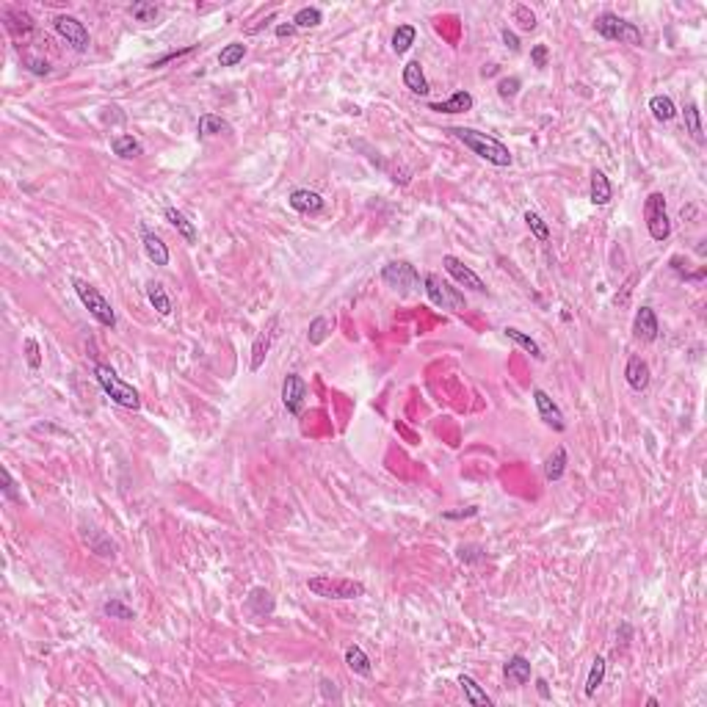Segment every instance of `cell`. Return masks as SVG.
I'll return each instance as SVG.
<instances>
[{
  "mask_svg": "<svg viewBox=\"0 0 707 707\" xmlns=\"http://www.w3.org/2000/svg\"><path fill=\"white\" fill-rule=\"evenodd\" d=\"M448 133H454L467 150H472L478 158H483L486 163L492 166H511V152L503 141H497L494 136H486V133H478V130H470V127H451Z\"/></svg>",
  "mask_w": 707,
  "mask_h": 707,
  "instance_id": "1",
  "label": "cell"
},
{
  "mask_svg": "<svg viewBox=\"0 0 707 707\" xmlns=\"http://www.w3.org/2000/svg\"><path fill=\"white\" fill-rule=\"evenodd\" d=\"M307 589L315 597H323V600H357V597H365V583L348 580V578H332V575L310 578Z\"/></svg>",
  "mask_w": 707,
  "mask_h": 707,
  "instance_id": "2",
  "label": "cell"
},
{
  "mask_svg": "<svg viewBox=\"0 0 707 707\" xmlns=\"http://www.w3.org/2000/svg\"><path fill=\"white\" fill-rule=\"evenodd\" d=\"M94 376H97V384L102 387V393H105L114 404H119V406H125V409H138V406H141L138 390L130 387V384H125V382L116 376L114 368H108V365H94Z\"/></svg>",
  "mask_w": 707,
  "mask_h": 707,
  "instance_id": "3",
  "label": "cell"
},
{
  "mask_svg": "<svg viewBox=\"0 0 707 707\" xmlns=\"http://www.w3.org/2000/svg\"><path fill=\"white\" fill-rule=\"evenodd\" d=\"M72 287H75V293H78V298L83 301V307L89 310V315L97 321V323H102V326H108V329H114L116 326V312H114V307H111V301L94 287V285H89L86 279H80V276H75L72 279Z\"/></svg>",
  "mask_w": 707,
  "mask_h": 707,
  "instance_id": "4",
  "label": "cell"
},
{
  "mask_svg": "<svg viewBox=\"0 0 707 707\" xmlns=\"http://www.w3.org/2000/svg\"><path fill=\"white\" fill-rule=\"evenodd\" d=\"M594 28L602 39H611V42H625V44H633V47H641L644 36H641V28H636L633 22L622 19L619 14L614 11H602L597 19H594Z\"/></svg>",
  "mask_w": 707,
  "mask_h": 707,
  "instance_id": "5",
  "label": "cell"
},
{
  "mask_svg": "<svg viewBox=\"0 0 707 707\" xmlns=\"http://www.w3.org/2000/svg\"><path fill=\"white\" fill-rule=\"evenodd\" d=\"M423 287L431 298V304L442 307V310H451V312H465L467 310V298L459 287H454L451 282L440 279L437 274H426L423 276Z\"/></svg>",
  "mask_w": 707,
  "mask_h": 707,
  "instance_id": "6",
  "label": "cell"
},
{
  "mask_svg": "<svg viewBox=\"0 0 707 707\" xmlns=\"http://www.w3.org/2000/svg\"><path fill=\"white\" fill-rule=\"evenodd\" d=\"M382 279L384 285H390L393 290H398L401 296H409V293H418L420 290V274L412 262L406 260H393L382 268Z\"/></svg>",
  "mask_w": 707,
  "mask_h": 707,
  "instance_id": "7",
  "label": "cell"
},
{
  "mask_svg": "<svg viewBox=\"0 0 707 707\" xmlns=\"http://www.w3.org/2000/svg\"><path fill=\"white\" fill-rule=\"evenodd\" d=\"M644 219H647V230L652 240H666L672 235V222L666 213V197L661 191H652L644 202Z\"/></svg>",
  "mask_w": 707,
  "mask_h": 707,
  "instance_id": "8",
  "label": "cell"
},
{
  "mask_svg": "<svg viewBox=\"0 0 707 707\" xmlns=\"http://www.w3.org/2000/svg\"><path fill=\"white\" fill-rule=\"evenodd\" d=\"M53 28H55V33H58L75 53H86V50H89L91 36H89L86 25H83L78 17H72V14H58V17L53 19Z\"/></svg>",
  "mask_w": 707,
  "mask_h": 707,
  "instance_id": "9",
  "label": "cell"
},
{
  "mask_svg": "<svg viewBox=\"0 0 707 707\" xmlns=\"http://www.w3.org/2000/svg\"><path fill=\"white\" fill-rule=\"evenodd\" d=\"M304 401H307V382L298 373H287L282 382V404L290 415H301L304 412Z\"/></svg>",
  "mask_w": 707,
  "mask_h": 707,
  "instance_id": "10",
  "label": "cell"
},
{
  "mask_svg": "<svg viewBox=\"0 0 707 707\" xmlns=\"http://www.w3.org/2000/svg\"><path fill=\"white\" fill-rule=\"evenodd\" d=\"M442 265H445V271L454 276V282H459L462 287H470L475 293H486V282L472 271L470 265H465L459 257L445 254V257H442Z\"/></svg>",
  "mask_w": 707,
  "mask_h": 707,
  "instance_id": "11",
  "label": "cell"
},
{
  "mask_svg": "<svg viewBox=\"0 0 707 707\" xmlns=\"http://www.w3.org/2000/svg\"><path fill=\"white\" fill-rule=\"evenodd\" d=\"M533 401H536V409H539V418L544 420V426H550V429H555V431H564V429H566L564 412L558 409V404H555L544 390H533Z\"/></svg>",
  "mask_w": 707,
  "mask_h": 707,
  "instance_id": "12",
  "label": "cell"
},
{
  "mask_svg": "<svg viewBox=\"0 0 707 707\" xmlns=\"http://www.w3.org/2000/svg\"><path fill=\"white\" fill-rule=\"evenodd\" d=\"M276 329H279V318L274 315V318L265 323V329L254 337V346H251V370H260V368H262V362H265L268 351H271V343H274V337H276Z\"/></svg>",
  "mask_w": 707,
  "mask_h": 707,
  "instance_id": "13",
  "label": "cell"
},
{
  "mask_svg": "<svg viewBox=\"0 0 707 707\" xmlns=\"http://www.w3.org/2000/svg\"><path fill=\"white\" fill-rule=\"evenodd\" d=\"M633 334L641 340V343H655L658 334H661V326H658V315L652 307H641L636 312V321H633Z\"/></svg>",
  "mask_w": 707,
  "mask_h": 707,
  "instance_id": "14",
  "label": "cell"
},
{
  "mask_svg": "<svg viewBox=\"0 0 707 707\" xmlns=\"http://www.w3.org/2000/svg\"><path fill=\"white\" fill-rule=\"evenodd\" d=\"M287 205L296 211V213H304V216H315V213H321L323 211V197L318 194V191H310V188H298V191H293L290 194V199H287Z\"/></svg>",
  "mask_w": 707,
  "mask_h": 707,
  "instance_id": "15",
  "label": "cell"
},
{
  "mask_svg": "<svg viewBox=\"0 0 707 707\" xmlns=\"http://www.w3.org/2000/svg\"><path fill=\"white\" fill-rule=\"evenodd\" d=\"M625 379H627L630 390L644 393V390L650 387V379H652L650 365H647L641 357H630V359H627V368H625Z\"/></svg>",
  "mask_w": 707,
  "mask_h": 707,
  "instance_id": "16",
  "label": "cell"
},
{
  "mask_svg": "<svg viewBox=\"0 0 707 707\" xmlns=\"http://www.w3.org/2000/svg\"><path fill=\"white\" fill-rule=\"evenodd\" d=\"M246 608H249L254 616L265 619V616H271V614H274L276 602H274V594H271L268 589L257 586V589H251V591H249V597H246Z\"/></svg>",
  "mask_w": 707,
  "mask_h": 707,
  "instance_id": "17",
  "label": "cell"
},
{
  "mask_svg": "<svg viewBox=\"0 0 707 707\" xmlns=\"http://www.w3.org/2000/svg\"><path fill=\"white\" fill-rule=\"evenodd\" d=\"M503 674L514 683V686H528L530 683V661L525 655H511L505 663H503Z\"/></svg>",
  "mask_w": 707,
  "mask_h": 707,
  "instance_id": "18",
  "label": "cell"
},
{
  "mask_svg": "<svg viewBox=\"0 0 707 707\" xmlns=\"http://www.w3.org/2000/svg\"><path fill=\"white\" fill-rule=\"evenodd\" d=\"M589 199L594 202V205H608L611 199H614V186H611V180L600 172V169H594L591 172V183H589Z\"/></svg>",
  "mask_w": 707,
  "mask_h": 707,
  "instance_id": "19",
  "label": "cell"
},
{
  "mask_svg": "<svg viewBox=\"0 0 707 707\" xmlns=\"http://www.w3.org/2000/svg\"><path fill=\"white\" fill-rule=\"evenodd\" d=\"M472 105H475V100H472L470 91H456L445 102H431L429 111H437V114H467Z\"/></svg>",
  "mask_w": 707,
  "mask_h": 707,
  "instance_id": "20",
  "label": "cell"
},
{
  "mask_svg": "<svg viewBox=\"0 0 707 707\" xmlns=\"http://www.w3.org/2000/svg\"><path fill=\"white\" fill-rule=\"evenodd\" d=\"M141 243H144L147 257H150L155 265H169V249H166V243L155 235V233H150L147 227H141Z\"/></svg>",
  "mask_w": 707,
  "mask_h": 707,
  "instance_id": "21",
  "label": "cell"
},
{
  "mask_svg": "<svg viewBox=\"0 0 707 707\" xmlns=\"http://www.w3.org/2000/svg\"><path fill=\"white\" fill-rule=\"evenodd\" d=\"M404 83H406V89L412 91V94H420V97H426L431 89H429V80H426V72H423V66H420V61H409L406 66H404Z\"/></svg>",
  "mask_w": 707,
  "mask_h": 707,
  "instance_id": "22",
  "label": "cell"
},
{
  "mask_svg": "<svg viewBox=\"0 0 707 707\" xmlns=\"http://www.w3.org/2000/svg\"><path fill=\"white\" fill-rule=\"evenodd\" d=\"M346 666H348L354 674H359V677H370V674H373L370 658H368V655H365V650H362V647H357V644H351V647L346 650Z\"/></svg>",
  "mask_w": 707,
  "mask_h": 707,
  "instance_id": "23",
  "label": "cell"
},
{
  "mask_svg": "<svg viewBox=\"0 0 707 707\" xmlns=\"http://www.w3.org/2000/svg\"><path fill=\"white\" fill-rule=\"evenodd\" d=\"M459 686H462V691H465V697H467V702H470L472 707H492L494 702H492V697L472 680L470 674H462L459 677Z\"/></svg>",
  "mask_w": 707,
  "mask_h": 707,
  "instance_id": "24",
  "label": "cell"
},
{
  "mask_svg": "<svg viewBox=\"0 0 707 707\" xmlns=\"http://www.w3.org/2000/svg\"><path fill=\"white\" fill-rule=\"evenodd\" d=\"M166 222L180 233V235L186 238L188 243H197V227H194V222H188V216L183 213V211H177V208H166Z\"/></svg>",
  "mask_w": 707,
  "mask_h": 707,
  "instance_id": "25",
  "label": "cell"
},
{
  "mask_svg": "<svg viewBox=\"0 0 707 707\" xmlns=\"http://www.w3.org/2000/svg\"><path fill=\"white\" fill-rule=\"evenodd\" d=\"M147 298H150V304L155 307V312L158 315H169L172 312V298H169V293H166V287L161 285V282H147Z\"/></svg>",
  "mask_w": 707,
  "mask_h": 707,
  "instance_id": "26",
  "label": "cell"
},
{
  "mask_svg": "<svg viewBox=\"0 0 707 707\" xmlns=\"http://www.w3.org/2000/svg\"><path fill=\"white\" fill-rule=\"evenodd\" d=\"M650 111H652V116H655L658 122H672V119L677 116V105H674V100L666 97V94H655V97L650 100Z\"/></svg>",
  "mask_w": 707,
  "mask_h": 707,
  "instance_id": "27",
  "label": "cell"
},
{
  "mask_svg": "<svg viewBox=\"0 0 707 707\" xmlns=\"http://www.w3.org/2000/svg\"><path fill=\"white\" fill-rule=\"evenodd\" d=\"M111 150H114V155H119V158H138L141 152H144V147H141V141L138 138H133V136H116L114 141H111Z\"/></svg>",
  "mask_w": 707,
  "mask_h": 707,
  "instance_id": "28",
  "label": "cell"
},
{
  "mask_svg": "<svg viewBox=\"0 0 707 707\" xmlns=\"http://www.w3.org/2000/svg\"><path fill=\"white\" fill-rule=\"evenodd\" d=\"M503 332H505V337H508V340H514L519 348H525L533 359H544V351H542V346H539L533 337H528L525 332H519V329H514V326H505Z\"/></svg>",
  "mask_w": 707,
  "mask_h": 707,
  "instance_id": "29",
  "label": "cell"
},
{
  "mask_svg": "<svg viewBox=\"0 0 707 707\" xmlns=\"http://www.w3.org/2000/svg\"><path fill=\"white\" fill-rule=\"evenodd\" d=\"M566 472V451L564 448H555L547 459H544V478L547 481H561Z\"/></svg>",
  "mask_w": 707,
  "mask_h": 707,
  "instance_id": "30",
  "label": "cell"
},
{
  "mask_svg": "<svg viewBox=\"0 0 707 707\" xmlns=\"http://www.w3.org/2000/svg\"><path fill=\"white\" fill-rule=\"evenodd\" d=\"M197 130H199V136H222V133H230V125H227V119H222V116H216V114H205V116H199V125H197Z\"/></svg>",
  "mask_w": 707,
  "mask_h": 707,
  "instance_id": "31",
  "label": "cell"
},
{
  "mask_svg": "<svg viewBox=\"0 0 707 707\" xmlns=\"http://www.w3.org/2000/svg\"><path fill=\"white\" fill-rule=\"evenodd\" d=\"M415 39H418L415 25H398L395 33H393V50H395L398 55H404V53L415 44Z\"/></svg>",
  "mask_w": 707,
  "mask_h": 707,
  "instance_id": "32",
  "label": "cell"
},
{
  "mask_svg": "<svg viewBox=\"0 0 707 707\" xmlns=\"http://www.w3.org/2000/svg\"><path fill=\"white\" fill-rule=\"evenodd\" d=\"M83 539H86V544H89L97 555H102V558H114V542H111L105 533H100V530H89V533H83Z\"/></svg>",
  "mask_w": 707,
  "mask_h": 707,
  "instance_id": "33",
  "label": "cell"
},
{
  "mask_svg": "<svg viewBox=\"0 0 707 707\" xmlns=\"http://www.w3.org/2000/svg\"><path fill=\"white\" fill-rule=\"evenodd\" d=\"M602 680H605V658L597 655L591 661V669H589V677H586V697H594L597 688L602 686Z\"/></svg>",
  "mask_w": 707,
  "mask_h": 707,
  "instance_id": "34",
  "label": "cell"
},
{
  "mask_svg": "<svg viewBox=\"0 0 707 707\" xmlns=\"http://www.w3.org/2000/svg\"><path fill=\"white\" fill-rule=\"evenodd\" d=\"M323 22V11L315 8V6H307V8H298L296 17H293V25L296 28H315Z\"/></svg>",
  "mask_w": 707,
  "mask_h": 707,
  "instance_id": "35",
  "label": "cell"
},
{
  "mask_svg": "<svg viewBox=\"0 0 707 707\" xmlns=\"http://www.w3.org/2000/svg\"><path fill=\"white\" fill-rule=\"evenodd\" d=\"M243 55H246V44H240V42H230V44H224V47H222V53H219V64H222V66H238V64L243 61Z\"/></svg>",
  "mask_w": 707,
  "mask_h": 707,
  "instance_id": "36",
  "label": "cell"
},
{
  "mask_svg": "<svg viewBox=\"0 0 707 707\" xmlns=\"http://www.w3.org/2000/svg\"><path fill=\"white\" fill-rule=\"evenodd\" d=\"M686 127H688V133L694 136V141H705V136H702V119H699V108H697V102H688L686 105Z\"/></svg>",
  "mask_w": 707,
  "mask_h": 707,
  "instance_id": "37",
  "label": "cell"
},
{
  "mask_svg": "<svg viewBox=\"0 0 707 707\" xmlns=\"http://www.w3.org/2000/svg\"><path fill=\"white\" fill-rule=\"evenodd\" d=\"M329 337V321L323 318V315H318L312 323H310V332H307V340H310V346H321L323 340Z\"/></svg>",
  "mask_w": 707,
  "mask_h": 707,
  "instance_id": "38",
  "label": "cell"
},
{
  "mask_svg": "<svg viewBox=\"0 0 707 707\" xmlns=\"http://www.w3.org/2000/svg\"><path fill=\"white\" fill-rule=\"evenodd\" d=\"M525 224H528V230L533 233L536 240H550V227L544 224V219H542L539 213L528 211V213H525Z\"/></svg>",
  "mask_w": 707,
  "mask_h": 707,
  "instance_id": "39",
  "label": "cell"
},
{
  "mask_svg": "<svg viewBox=\"0 0 707 707\" xmlns=\"http://www.w3.org/2000/svg\"><path fill=\"white\" fill-rule=\"evenodd\" d=\"M102 614H105V616H111V619H122V622L136 619V614H133L125 602H119V600H108V602L102 605Z\"/></svg>",
  "mask_w": 707,
  "mask_h": 707,
  "instance_id": "40",
  "label": "cell"
},
{
  "mask_svg": "<svg viewBox=\"0 0 707 707\" xmlns=\"http://www.w3.org/2000/svg\"><path fill=\"white\" fill-rule=\"evenodd\" d=\"M511 14H514V22H517L522 30H533V28H536V14H533L525 3H517Z\"/></svg>",
  "mask_w": 707,
  "mask_h": 707,
  "instance_id": "41",
  "label": "cell"
},
{
  "mask_svg": "<svg viewBox=\"0 0 707 707\" xmlns=\"http://www.w3.org/2000/svg\"><path fill=\"white\" fill-rule=\"evenodd\" d=\"M456 558L465 561V564H478V561H486V553L481 544H462L456 550Z\"/></svg>",
  "mask_w": 707,
  "mask_h": 707,
  "instance_id": "42",
  "label": "cell"
},
{
  "mask_svg": "<svg viewBox=\"0 0 707 707\" xmlns=\"http://www.w3.org/2000/svg\"><path fill=\"white\" fill-rule=\"evenodd\" d=\"M158 6L155 3H133L130 6V14H133V19H138V22H152L155 17H158Z\"/></svg>",
  "mask_w": 707,
  "mask_h": 707,
  "instance_id": "43",
  "label": "cell"
},
{
  "mask_svg": "<svg viewBox=\"0 0 707 707\" xmlns=\"http://www.w3.org/2000/svg\"><path fill=\"white\" fill-rule=\"evenodd\" d=\"M0 478H3V497H6V500H14V503H22V494L17 492V481L11 478L8 467H0Z\"/></svg>",
  "mask_w": 707,
  "mask_h": 707,
  "instance_id": "44",
  "label": "cell"
},
{
  "mask_svg": "<svg viewBox=\"0 0 707 707\" xmlns=\"http://www.w3.org/2000/svg\"><path fill=\"white\" fill-rule=\"evenodd\" d=\"M519 86H522V80H519L517 75H511V78H503V80L497 83V94H500L503 100H511V97H517Z\"/></svg>",
  "mask_w": 707,
  "mask_h": 707,
  "instance_id": "45",
  "label": "cell"
},
{
  "mask_svg": "<svg viewBox=\"0 0 707 707\" xmlns=\"http://www.w3.org/2000/svg\"><path fill=\"white\" fill-rule=\"evenodd\" d=\"M25 359H28V365H30L33 370L42 365V351H39V343H36L33 337L25 340Z\"/></svg>",
  "mask_w": 707,
  "mask_h": 707,
  "instance_id": "46",
  "label": "cell"
},
{
  "mask_svg": "<svg viewBox=\"0 0 707 707\" xmlns=\"http://www.w3.org/2000/svg\"><path fill=\"white\" fill-rule=\"evenodd\" d=\"M194 50H197V44H188V47H183V50H169L166 55L155 58V61H152V66H163V64H169V61L180 58V55H188V53H194Z\"/></svg>",
  "mask_w": 707,
  "mask_h": 707,
  "instance_id": "47",
  "label": "cell"
},
{
  "mask_svg": "<svg viewBox=\"0 0 707 707\" xmlns=\"http://www.w3.org/2000/svg\"><path fill=\"white\" fill-rule=\"evenodd\" d=\"M530 61H533V66L544 69V66H547V44H536V47L530 50Z\"/></svg>",
  "mask_w": 707,
  "mask_h": 707,
  "instance_id": "48",
  "label": "cell"
},
{
  "mask_svg": "<svg viewBox=\"0 0 707 707\" xmlns=\"http://www.w3.org/2000/svg\"><path fill=\"white\" fill-rule=\"evenodd\" d=\"M25 64H28V69H30L33 75H50V64H47V61H42V58L28 55V58H25Z\"/></svg>",
  "mask_w": 707,
  "mask_h": 707,
  "instance_id": "49",
  "label": "cell"
},
{
  "mask_svg": "<svg viewBox=\"0 0 707 707\" xmlns=\"http://www.w3.org/2000/svg\"><path fill=\"white\" fill-rule=\"evenodd\" d=\"M500 36H503V44H505L511 53H517V50H519V39H517V33H514V30L503 28V30H500Z\"/></svg>",
  "mask_w": 707,
  "mask_h": 707,
  "instance_id": "50",
  "label": "cell"
},
{
  "mask_svg": "<svg viewBox=\"0 0 707 707\" xmlns=\"http://www.w3.org/2000/svg\"><path fill=\"white\" fill-rule=\"evenodd\" d=\"M630 638H633V627H630L627 622H622V625H619V630H616V641H619V647H627V644H630Z\"/></svg>",
  "mask_w": 707,
  "mask_h": 707,
  "instance_id": "51",
  "label": "cell"
},
{
  "mask_svg": "<svg viewBox=\"0 0 707 707\" xmlns=\"http://www.w3.org/2000/svg\"><path fill=\"white\" fill-rule=\"evenodd\" d=\"M321 694H323L326 699H334V702H340V691H337V686H334L332 680H321Z\"/></svg>",
  "mask_w": 707,
  "mask_h": 707,
  "instance_id": "52",
  "label": "cell"
},
{
  "mask_svg": "<svg viewBox=\"0 0 707 707\" xmlns=\"http://www.w3.org/2000/svg\"><path fill=\"white\" fill-rule=\"evenodd\" d=\"M475 514H478V508L470 505V508H465V511H445L442 517H445V519H465V517H475Z\"/></svg>",
  "mask_w": 707,
  "mask_h": 707,
  "instance_id": "53",
  "label": "cell"
},
{
  "mask_svg": "<svg viewBox=\"0 0 707 707\" xmlns=\"http://www.w3.org/2000/svg\"><path fill=\"white\" fill-rule=\"evenodd\" d=\"M293 33H296V25H293V22H282V25H276V36H279V39L293 36Z\"/></svg>",
  "mask_w": 707,
  "mask_h": 707,
  "instance_id": "54",
  "label": "cell"
},
{
  "mask_svg": "<svg viewBox=\"0 0 707 707\" xmlns=\"http://www.w3.org/2000/svg\"><path fill=\"white\" fill-rule=\"evenodd\" d=\"M536 691L542 699H550V688H547V680H536Z\"/></svg>",
  "mask_w": 707,
  "mask_h": 707,
  "instance_id": "55",
  "label": "cell"
}]
</instances>
